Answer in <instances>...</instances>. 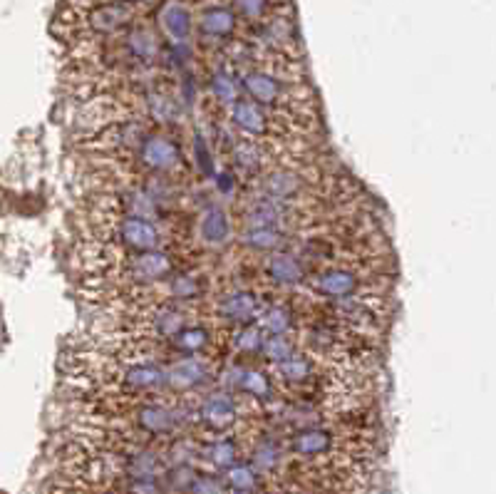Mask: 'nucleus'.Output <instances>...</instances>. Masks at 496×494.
Wrapping results in <instances>:
<instances>
[{
    "instance_id": "obj_7",
    "label": "nucleus",
    "mask_w": 496,
    "mask_h": 494,
    "mask_svg": "<svg viewBox=\"0 0 496 494\" xmlns=\"http://www.w3.org/2000/svg\"><path fill=\"white\" fill-rule=\"evenodd\" d=\"M219 313L231 321V323H251L253 318L258 316V299L248 293V291H234V293H226L224 299L219 301Z\"/></svg>"
},
{
    "instance_id": "obj_20",
    "label": "nucleus",
    "mask_w": 496,
    "mask_h": 494,
    "mask_svg": "<svg viewBox=\"0 0 496 494\" xmlns=\"http://www.w3.org/2000/svg\"><path fill=\"white\" fill-rule=\"evenodd\" d=\"M278 465H281V448H278V442L266 440V442H261L258 448L253 450V472H273Z\"/></svg>"
},
{
    "instance_id": "obj_9",
    "label": "nucleus",
    "mask_w": 496,
    "mask_h": 494,
    "mask_svg": "<svg viewBox=\"0 0 496 494\" xmlns=\"http://www.w3.org/2000/svg\"><path fill=\"white\" fill-rule=\"evenodd\" d=\"M300 187H303V179L288 169H276L261 179V192L266 199H276V202H290L298 194Z\"/></svg>"
},
{
    "instance_id": "obj_2",
    "label": "nucleus",
    "mask_w": 496,
    "mask_h": 494,
    "mask_svg": "<svg viewBox=\"0 0 496 494\" xmlns=\"http://www.w3.org/2000/svg\"><path fill=\"white\" fill-rule=\"evenodd\" d=\"M174 271V259L164 252H144L141 256L127 259L124 263V279L131 283H157L167 279Z\"/></svg>"
},
{
    "instance_id": "obj_22",
    "label": "nucleus",
    "mask_w": 496,
    "mask_h": 494,
    "mask_svg": "<svg viewBox=\"0 0 496 494\" xmlns=\"http://www.w3.org/2000/svg\"><path fill=\"white\" fill-rule=\"evenodd\" d=\"M174 345H177L179 351H187V353L204 351L209 345V331L201 326L181 328L177 336H174Z\"/></svg>"
},
{
    "instance_id": "obj_35",
    "label": "nucleus",
    "mask_w": 496,
    "mask_h": 494,
    "mask_svg": "<svg viewBox=\"0 0 496 494\" xmlns=\"http://www.w3.org/2000/svg\"><path fill=\"white\" fill-rule=\"evenodd\" d=\"M236 494H244V492H236Z\"/></svg>"
},
{
    "instance_id": "obj_31",
    "label": "nucleus",
    "mask_w": 496,
    "mask_h": 494,
    "mask_svg": "<svg viewBox=\"0 0 496 494\" xmlns=\"http://www.w3.org/2000/svg\"><path fill=\"white\" fill-rule=\"evenodd\" d=\"M189 492L191 494H224V485L216 479V477L201 475L194 477V482L189 485Z\"/></svg>"
},
{
    "instance_id": "obj_5",
    "label": "nucleus",
    "mask_w": 496,
    "mask_h": 494,
    "mask_svg": "<svg viewBox=\"0 0 496 494\" xmlns=\"http://www.w3.org/2000/svg\"><path fill=\"white\" fill-rule=\"evenodd\" d=\"M199 418L211 430H229L236 422V418H238V405H236L231 395L214 392V395H209L207 400L201 402Z\"/></svg>"
},
{
    "instance_id": "obj_1",
    "label": "nucleus",
    "mask_w": 496,
    "mask_h": 494,
    "mask_svg": "<svg viewBox=\"0 0 496 494\" xmlns=\"http://www.w3.org/2000/svg\"><path fill=\"white\" fill-rule=\"evenodd\" d=\"M112 239L122 242L140 252H157L161 242V233L154 222L134 219V216H117L112 226Z\"/></svg>"
},
{
    "instance_id": "obj_18",
    "label": "nucleus",
    "mask_w": 496,
    "mask_h": 494,
    "mask_svg": "<svg viewBox=\"0 0 496 494\" xmlns=\"http://www.w3.org/2000/svg\"><path fill=\"white\" fill-rule=\"evenodd\" d=\"M241 239L246 246H251L256 252H276L283 246L286 236L278 229H246Z\"/></svg>"
},
{
    "instance_id": "obj_14",
    "label": "nucleus",
    "mask_w": 496,
    "mask_h": 494,
    "mask_svg": "<svg viewBox=\"0 0 496 494\" xmlns=\"http://www.w3.org/2000/svg\"><path fill=\"white\" fill-rule=\"evenodd\" d=\"M226 385H234L238 390L248 392L253 398H268L271 395V382L258 370H246V368H231L226 373Z\"/></svg>"
},
{
    "instance_id": "obj_25",
    "label": "nucleus",
    "mask_w": 496,
    "mask_h": 494,
    "mask_svg": "<svg viewBox=\"0 0 496 494\" xmlns=\"http://www.w3.org/2000/svg\"><path fill=\"white\" fill-rule=\"evenodd\" d=\"M261 353L266 361H271V363H281V361H286V358L293 355V343H290L286 336L263 338Z\"/></svg>"
},
{
    "instance_id": "obj_12",
    "label": "nucleus",
    "mask_w": 496,
    "mask_h": 494,
    "mask_svg": "<svg viewBox=\"0 0 496 494\" xmlns=\"http://www.w3.org/2000/svg\"><path fill=\"white\" fill-rule=\"evenodd\" d=\"M179 415L161 405H144L137 410V425L150 435H169L179 425Z\"/></svg>"
},
{
    "instance_id": "obj_32",
    "label": "nucleus",
    "mask_w": 496,
    "mask_h": 494,
    "mask_svg": "<svg viewBox=\"0 0 496 494\" xmlns=\"http://www.w3.org/2000/svg\"><path fill=\"white\" fill-rule=\"evenodd\" d=\"M211 87H214V94H216V100L221 104H231L236 103V84L229 80V77L224 75H219L211 83Z\"/></svg>"
},
{
    "instance_id": "obj_30",
    "label": "nucleus",
    "mask_w": 496,
    "mask_h": 494,
    "mask_svg": "<svg viewBox=\"0 0 496 494\" xmlns=\"http://www.w3.org/2000/svg\"><path fill=\"white\" fill-rule=\"evenodd\" d=\"M204 28L209 33H216V35H221V33H229V30L234 28V20L229 13H221V10H216V13H209L207 18H204Z\"/></svg>"
},
{
    "instance_id": "obj_8",
    "label": "nucleus",
    "mask_w": 496,
    "mask_h": 494,
    "mask_svg": "<svg viewBox=\"0 0 496 494\" xmlns=\"http://www.w3.org/2000/svg\"><path fill=\"white\" fill-rule=\"evenodd\" d=\"M199 233L201 239L209 243V246H221L226 243V239L231 236V222L221 206L209 204L204 212H201V219H199Z\"/></svg>"
},
{
    "instance_id": "obj_3",
    "label": "nucleus",
    "mask_w": 496,
    "mask_h": 494,
    "mask_svg": "<svg viewBox=\"0 0 496 494\" xmlns=\"http://www.w3.org/2000/svg\"><path fill=\"white\" fill-rule=\"evenodd\" d=\"M360 276L347 269H328L320 271L310 281V289L316 291L318 296L326 299H350L357 289H360Z\"/></svg>"
},
{
    "instance_id": "obj_26",
    "label": "nucleus",
    "mask_w": 496,
    "mask_h": 494,
    "mask_svg": "<svg viewBox=\"0 0 496 494\" xmlns=\"http://www.w3.org/2000/svg\"><path fill=\"white\" fill-rule=\"evenodd\" d=\"M199 293H201V286H199V279L194 276H177V279L169 281V296L177 301H191L197 299Z\"/></svg>"
},
{
    "instance_id": "obj_6",
    "label": "nucleus",
    "mask_w": 496,
    "mask_h": 494,
    "mask_svg": "<svg viewBox=\"0 0 496 494\" xmlns=\"http://www.w3.org/2000/svg\"><path fill=\"white\" fill-rule=\"evenodd\" d=\"M114 380H120V385L131 390H154L167 382V370L154 363H131L124 365Z\"/></svg>"
},
{
    "instance_id": "obj_33",
    "label": "nucleus",
    "mask_w": 496,
    "mask_h": 494,
    "mask_svg": "<svg viewBox=\"0 0 496 494\" xmlns=\"http://www.w3.org/2000/svg\"><path fill=\"white\" fill-rule=\"evenodd\" d=\"M167 28L177 35V38H181V35H187L189 33V23H187V15L181 13L179 8H169L167 10Z\"/></svg>"
},
{
    "instance_id": "obj_23",
    "label": "nucleus",
    "mask_w": 496,
    "mask_h": 494,
    "mask_svg": "<svg viewBox=\"0 0 496 494\" xmlns=\"http://www.w3.org/2000/svg\"><path fill=\"white\" fill-rule=\"evenodd\" d=\"M234 159L238 167L244 169H258L263 164V150L258 142L241 140L234 147Z\"/></svg>"
},
{
    "instance_id": "obj_4",
    "label": "nucleus",
    "mask_w": 496,
    "mask_h": 494,
    "mask_svg": "<svg viewBox=\"0 0 496 494\" xmlns=\"http://www.w3.org/2000/svg\"><path fill=\"white\" fill-rule=\"evenodd\" d=\"M140 159L151 172H171L181 164V152L167 137H147L144 144H140Z\"/></svg>"
},
{
    "instance_id": "obj_16",
    "label": "nucleus",
    "mask_w": 496,
    "mask_h": 494,
    "mask_svg": "<svg viewBox=\"0 0 496 494\" xmlns=\"http://www.w3.org/2000/svg\"><path fill=\"white\" fill-rule=\"evenodd\" d=\"M234 122L236 127H241L248 134H266L268 120L261 113V107L253 103H236L234 104Z\"/></svg>"
},
{
    "instance_id": "obj_21",
    "label": "nucleus",
    "mask_w": 496,
    "mask_h": 494,
    "mask_svg": "<svg viewBox=\"0 0 496 494\" xmlns=\"http://www.w3.org/2000/svg\"><path fill=\"white\" fill-rule=\"evenodd\" d=\"M226 482L234 487V492H253L258 485V472L251 465H231L226 469Z\"/></svg>"
},
{
    "instance_id": "obj_10",
    "label": "nucleus",
    "mask_w": 496,
    "mask_h": 494,
    "mask_svg": "<svg viewBox=\"0 0 496 494\" xmlns=\"http://www.w3.org/2000/svg\"><path fill=\"white\" fill-rule=\"evenodd\" d=\"M184 323H187L184 311L179 306H171V303H167V306H157L154 311L147 313V318H144V326H150L151 333L161 338H174L179 331L184 328Z\"/></svg>"
},
{
    "instance_id": "obj_24",
    "label": "nucleus",
    "mask_w": 496,
    "mask_h": 494,
    "mask_svg": "<svg viewBox=\"0 0 496 494\" xmlns=\"http://www.w3.org/2000/svg\"><path fill=\"white\" fill-rule=\"evenodd\" d=\"M236 457H238V450H236V442H231V440H216L214 445L209 448V459L219 469H229L231 465H236Z\"/></svg>"
},
{
    "instance_id": "obj_15",
    "label": "nucleus",
    "mask_w": 496,
    "mask_h": 494,
    "mask_svg": "<svg viewBox=\"0 0 496 494\" xmlns=\"http://www.w3.org/2000/svg\"><path fill=\"white\" fill-rule=\"evenodd\" d=\"M330 448H333V435H330L328 430H320V428L300 430L298 435L293 438V450H296V455L318 457V455H326Z\"/></svg>"
},
{
    "instance_id": "obj_11",
    "label": "nucleus",
    "mask_w": 496,
    "mask_h": 494,
    "mask_svg": "<svg viewBox=\"0 0 496 494\" xmlns=\"http://www.w3.org/2000/svg\"><path fill=\"white\" fill-rule=\"evenodd\" d=\"M209 378V368L204 361L199 358H187L171 365V370H167V382L177 390H191Z\"/></svg>"
},
{
    "instance_id": "obj_28",
    "label": "nucleus",
    "mask_w": 496,
    "mask_h": 494,
    "mask_svg": "<svg viewBox=\"0 0 496 494\" xmlns=\"http://www.w3.org/2000/svg\"><path fill=\"white\" fill-rule=\"evenodd\" d=\"M147 113L157 124H167V122L174 120V104L161 94H151L150 103H147Z\"/></svg>"
},
{
    "instance_id": "obj_27",
    "label": "nucleus",
    "mask_w": 496,
    "mask_h": 494,
    "mask_svg": "<svg viewBox=\"0 0 496 494\" xmlns=\"http://www.w3.org/2000/svg\"><path fill=\"white\" fill-rule=\"evenodd\" d=\"M261 326L266 328L271 336H286L290 328V313L281 306L271 308V311H266V313H263Z\"/></svg>"
},
{
    "instance_id": "obj_13",
    "label": "nucleus",
    "mask_w": 496,
    "mask_h": 494,
    "mask_svg": "<svg viewBox=\"0 0 496 494\" xmlns=\"http://www.w3.org/2000/svg\"><path fill=\"white\" fill-rule=\"evenodd\" d=\"M266 273L281 286H296L303 281V266L290 253H273L266 259Z\"/></svg>"
},
{
    "instance_id": "obj_29",
    "label": "nucleus",
    "mask_w": 496,
    "mask_h": 494,
    "mask_svg": "<svg viewBox=\"0 0 496 494\" xmlns=\"http://www.w3.org/2000/svg\"><path fill=\"white\" fill-rule=\"evenodd\" d=\"M263 343V336H261V328L256 326H246L241 328L238 333L234 336V345L238 348V351H258Z\"/></svg>"
},
{
    "instance_id": "obj_34",
    "label": "nucleus",
    "mask_w": 496,
    "mask_h": 494,
    "mask_svg": "<svg viewBox=\"0 0 496 494\" xmlns=\"http://www.w3.org/2000/svg\"><path fill=\"white\" fill-rule=\"evenodd\" d=\"M131 494H160V487L154 479H134L131 482Z\"/></svg>"
},
{
    "instance_id": "obj_17",
    "label": "nucleus",
    "mask_w": 496,
    "mask_h": 494,
    "mask_svg": "<svg viewBox=\"0 0 496 494\" xmlns=\"http://www.w3.org/2000/svg\"><path fill=\"white\" fill-rule=\"evenodd\" d=\"M244 84L256 103L276 104L281 100V87H278V83L273 77L261 75V73H251V75H246Z\"/></svg>"
},
{
    "instance_id": "obj_19",
    "label": "nucleus",
    "mask_w": 496,
    "mask_h": 494,
    "mask_svg": "<svg viewBox=\"0 0 496 494\" xmlns=\"http://www.w3.org/2000/svg\"><path fill=\"white\" fill-rule=\"evenodd\" d=\"M276 375L288 382H303L313 375V363L303 355H290L281 363H276Z\"/></svg>"
}]
</instances>
